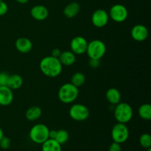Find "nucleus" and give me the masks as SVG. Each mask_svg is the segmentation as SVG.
<instances>
[{
  "label": "nucleus",
  "instance_id": "f257e3e1",
  "mask_svg": "<svg viewBox=\"0 0 151 151\" xmlns=\"http://www.w3.org/2000/svg\"><path fill=\"white\" fill-rule=\"evenodd\" d=\"M41 72L48 78H54L60 75L63 69V65L57 58L52 56H46L43 58L39 63Z\"/></svg>",
  "mask_w": 151,
  "mask_h": 151
},
{
  "label": "nucleus",
  "instance_id": "f03ea898",
  "mask_svg": "<svg viewBox=\"0 0 151 151\" xmlns=\"http://www.w3.org/2000/svg\"><path fill=\"white\" fill-rule=\"evenodd\" d=\"M79 89L71 83H66L60 87L58 93V97L61 103L65 104L72 103L78 98Z\"/></svg>",
  "mask_w": 151,
  "mask_h": 151
},
{
  "label": "nucleus",
  "instance_id": "7ed1b4c3",
  "mask_svg": "<svg viewBox=\"0 0 151 151\" xmlns=\"http://www.w3.org/2000/svg\"><path fill=\"white\" fill-rule=\"evenodd\" d=\"M50 129L44 124L38 123L34 125L30 128L29 132V137L32 142L41 145L49 139Z\"/></svg>",
  "mask_w": 151,
  "mask_h": 151
},
{
  "label": "nucleus",
  "instance_id": "20e7f679",
  "mask_svg": "<svg viewBox=\"0 0 151 151\" xmlns=\"http://www.w3.org/2000/svg\"><path fill=\"white\" fill-rule=\"evenodd\" d=\"M114 114L117 122L127 124L132 119L134 111L131 105L127 103L120 102L116 105Z\"/></svg>",
  "mask_w": 151,
  "mask_h": 151
},
{
  "label": "nucleus",
  "instance_id": "39448f33",
  "mask_svg": "<svg viewBox=\"0 0 151 151\" xmlns=\"http://www.w3.org/2000/svg\"><path fill=\"white\" fill-rule=\"evenodd\" d=\"M106 52V46L103 41L94 39L88 43L86 52L89 59L100 60Z\"/></svg>",
  "mask_w": 151,
  "mask_h": 151
},
{
  "label": "nucleus",
  "instance_id": "423d86ee",
  "mask_svg": "<svg viewBox=\"0 0 151 151\" xmlns=\"http://www.w3.org/2000/svg\"><path fill=\"white\" fill-rule=\"evenodd\" d=\"M129 129L126 124L117 122L111 130V138L113 142L119 144L125 142L129 138Z\"/></svg>",
  "mask_w": 151,
  "mask_h": 151
},
{
  "label": "nucleus",
  "instance_id": "0eeeda50",
  "mask_svg": "<svg viewBox=\"0 0 151 151\" xmlns=\"http://www.w3.org/2000/svg\"><path fill=\"white\" fill-rule=\"evenodd\" d=\"M89 110L83 104L75 103L70 107L69 114L73 120L81 122L87 119L89 116Z\"/></svg>",
  "mask_w": 151,
  "mask_h": 151
},
{
  "label": "nucleus",
  "instance_id": "6e6552de",
  "mask_svg": "<svg viewBox=\"0 0 151 151\" xmlns=\"http://www.w3.org/2000/svg\"><path fill=\"white\" fill-rule=\"evenodd\" d=\"M109 18L116 23L125 22L128 16V11L126 7L121 4H116L111 6L109 10Z\"/></svg>",
  "mask_w": 151,
  "mask_h": 151
},
{
  "label": "nucleus",
  "instance_id": "1a4fd4ad",
  "mask_svg": "<svg viewBox=\"0 0 151 151\" xmlns=\"http://www.w3.org/2000/svg\"><path fill=\"white\" fill-rule=\"evenodd\" d=\"M109 15L107 11L103 9H97L91 16V22L93 25L97 28L104 27L109 21Z\"/></svg>",
  "mask_w": 151,
  "mask_h": 151
},
{
  "label": "nucleus",
  "instance_id": "9d476101",
  "mask_svg": "<svg viewBox=\"0 0 151 151\" xmlns=\"http://www.w3.org/2000/svg\"><path fill=\"white\" fill-rule=\"evenodd\" d=\"M88 41L83 36H75L71 40V51L75 55H83L86 53Z\"/></svg>",
  "mask_w": 151,
  "mask_h": 151
},
{
  "label": "nucleus",
  "instance_id": "9b49d317",
  "mask_svg": "<svg viewBox=\"0 0 151 151\" xmlns=\"http://www.w3.org/2000/svg\"><path fill=\"white\" fill-rule=\"evenodd\" d=\"M148 29L143 24H136L131 30V35L134 41L137 42L145 41L148 37Z\"/></svg>",
  "mask_w": 151,
  "mask_h": 151
},
{
  "label": "nucleus",
  "instance_id": "f8f14e48",
  "mask_svg": "<svg viewBox=\"0 0 151 151\" xmlns=\"http://www.w3.org/2000/svg\"><path fill=\"white\" fill-rule=\"evenodd\" d=\"M30 15L35 20L44 21L48 17L49 10L45 6L37 4L31 8Z\"/></svg>",
  "mask_w": 151,
  "mask_h": 151
},
{
  "label": "nucleus",
  "instance_id": "ddd939ff",
  "mask_svg": "<svg viewBox=\"0 0 151 151\" xmlns=\"http://www.w3.org/2000/svg\"><path fill=\"white\" fill-rule=\"evenodd\" d=\"M16 49L22 54H27L32 50L33 45L30 39L26 37H20L15 43Z\"/></svg>",
  "mask_w": 151,
  "mask_h": 151
},
{
  "label": "nucleus",
  "instance_id": "4468645a",
  "mask_svg": "<svg viewBox=\"0 0 151 151\" xmlns=\"http://www.w3.org/2000/svg\"><path fill=\"white\" fill-rule=\"evenodd\" d=\"M13 100V90L8 86H0V106H7Z\"/></svg>",
  "mask_w": 151,
  "mask_h": 151
},
{
  "label": "nucleus",
  "instance_id": "2eb2a0df",
  "mask_svg": "<svg viewBox=\"0 0 151 151\" xmlns=\"http://www.w3.org/2000/svg\"><path fill=\"white\" fill-rule=\"evenodd\" d=\"M58 59L63 66H69L73 65L76 61V55L72 52L71 50L69 51L66 50L61 52Z\"/></svg>",
  "mask_w": 151,
  "mask_h": 151
},
{
  "label": "nucleus",
  "instance_id": "dca6fc26",
  "mask_svg": "<svg viewBox=\"0 0 151 151\" xmlns=\"http://www.w3.org/2000/svg\"><path fill=\"white\" fill-rule=\"evenodd\" d=\"M80 10H81V5L79 3L76 1H72L64 7L63 15L68 19H72L78 14Z\"/></svg>",
  "mask_w": 151,
  "mask_h": 151
},
{
  "label": "nucleus",
  "instance_id": "f3484780",
  "mask_svg": "<svg viewBox=\"0 0 151 151\" xmlns=\"http://www.w3.org/2000/svg\"><path fill=\"white\" fill-rule=\"evenodd\" d=\"M106 97L109 103L114 106L121 102V93L116 88H109L106 93Z\"/></svg>",
  "mask_w": 151,
  "mask_h": 151
},
{
  "label": "nucleus",
  "instance_id": "a211bd4d",
  "mask_svg": "<svg viewBox=\"0 0 151 151\" xmlns=\"http://www.w3.org/2000/svg\"><path fill=\"white\" fill-rule=\"evenodd\" d=\"M42 110L39 106H34L29 108L25 112V117L29 121H35L41 117Z\"/></svg>",
  "mask_w": 151,
  "mask_h": 151
},
{
  "label": "nucleus",
  "instance_id": "6ab92c4d",
  "mask_svg": "<svg viewBox=\"0 0 151 151\" xmlns=\"http://www.w3.org/2000/svg\"><path fill=\"white\" fill-rule=\"evenodd\" d=\"M41 151H62V146L56 140L48 139L41 144Z\"/></svg>",
  "mask_w": 151,
  "mask_h": 151
},
{
  "label": "nucleus",
  "instance_id": "aec40b11",
  "mask_svg": "<svg viewBox=\"0 0 151 151\" xmlns=\"http://www.w3.org/2000/svg\"><path fill=\"white\" fill-rule=\"evenodd\" d=\"M22 85H23V78L21 75H17V74L10 75L7 86L11 88L12 90H16L20 88Z\"/></svg>",
  "mask_w": 151,
  "mask_h": 151
},
{
  "label": "nucleus",
  "instance_id": "412c9836",
  "mask_svg": "<svg viewBox=\"0 0 151 151\" xmlns=\"http://www.w3.org/2000/svg\"><path fill=\"white\" fill-rule=\"evenodd\" d=\"M138 114L140 117L144 120H150L151 106L149 103H145L140 106L138 109Z\"/></svg>",
  "mask_w": 151,
  "mask_h": 151
},
{
  "label": "nucleus",
  "instance_id": "4be33fe9",
  "mask_svg": "<svg viewBox=\"0 0 151 151\" xmlns=\"http://www.w3.org/2000/svg\"><path fill=\"white\" fill-rule=\"evenodd\" d=\"M86 81V77L82 72H75L71 78V83L73 84L76 87L82 86Z\"/></svg>",
  "mask_w": 151,
  "mask_h": 151
},
{
  "label": "nucleus",
  "instance_id": "5701e85b",
  "mask_svg": "<svg viewBox=\"0 0 151 151\" xmlns=\"http://www.w3.org/2000/svg\"><path fill=\"white\" fill-rule=\"evenodd\" d=\"M69 132L66 130L60 129L57 131L55 140H56L59 144H60L62 145H64L65 143L67 142L68 140H69Z\"/></svg>",
  "mask_w": 151,
  "mask_h": 151
},
{
  "label": "nucleus",
  "instance_id": "b1692460",
  "mask_svg": "<svg viewBox=\"0 0 151 151\" xmlns=\"http://www.w3.org/2000/svg\"><path fill=\"white\" fill-rule=\"evenodd\" d=\"M139 144L143 148L148 149L151 147V137L149 134H143L139 137Z\"/></svg>",
  "mask_w": 151,
  "mask_h": 151
},
{
  "label": "nucleus",
  "instance_id": "393cba45",
  "mask_svg": "<svg viewBox=\"0 0 151 151\" xmlns=\"http://www.w3.org/2000/svg\"><path fill=\"white\" fill-rule=\"evenodd\" d=\"M11 146V140L7 137L3 136L2 138L0 140V147L3 150H7Z\"/></svg>",
  "mask_w": 151,
  "mask_h": 151
},
{
  "label": "nucleus",
  "instance_id": "a878e982",
  "mask_svg": "<svg viewBox=\"0 0 151 151\" xmlns=\"http://www.w3.org/2000/svg\"><path fill=\"white\" fill-rule=\"evenodd\" d=\"M10 75L5 72H0V86H5L7 85Z\"/></svg>",
  "mask_w": 151,
  "mask_h": 151
},
{
  "label": "nucleus",
  "instance_id": "bb28decb",
  "mask_svg": "<svg viewBox=\"0 0 151 151\" xmlns=\"http://www.w3.org/2000/svg\"><path fill=\"white\" fill-rule=\"evenodd\" d=\"M8 6L4 1H0V16H4L7 13Z\"/></svg>",
  "mask_w": 151,
  "mask_h": 151
},
{
  "label": "nucleus",
  "instance_id": "cd10ccee",
  "mask_svg": "<svg viewBox=\"0 0 151 151\" xmlns=\"http://www.w3.org/2000/svg\"><path fill=\"white\" fill-rule=\"evenodd\" d=\"M108 151H122L121 144L113 142V143H111V145L109 146Z\"/></svg>",
  "mask_w": 151,
  "mask_h": 151
},
{
  "label": "nucleus",
  "instance_id": "c85d7f7f",
  "mask_svg": "<svg viewBox=\"0 0 151 151\" xmlns=\"http://www.w3.org/2000/svg\"><path fill=\"white\" fill-rule=\"evenodd\" d=\"M100 60H97V59H89L88 63L91 68H97L100 65Z\"/></svg>",
  "mask_w": 151,
  "mask_h": 151
},
{
  "label": "nucleus",
  "instance_id": "c756f323",
  "mask_svg": "<svg viewBox=\"0 0 151 151\" xmlns=\"http://www.w3.org/2000/svg\"><path fill=\"white\" fill-rule=\"evenodd\" d=\"M60 53H61V51H60L58 48H55V49H54V50H52V51L51 56L58 58L59 56H60Z\"/></svg>",
  "mask_w": 151,
  "mask_h": 151
},
{
  "label": "nucleus",
  "instance_id": "7c9ffc66",
  "mask_svg": "<svg viewBox=\"0 0 151 151\" xmlns=\"http://www.w3.org/2000/svg\"><path fill=\"white\" fill-rule=\"evenodd\" d=\"M56 133H57V131H56V130H50V133H49V139H55L56 136Z\"/></svg>",
  "mask_w": 151,
  "mask_h": 151
},
{
  "label": "nucleus",
  "instance_id": "2f4dec72",
  "mask_svg": "<svg viewBox=\"0 0 151 151\" xmlns=\"http://www.w3.org/2000/svg\"><path fill=\"white\" fill-rule=\"evenodd\" d=\"M16 1H17L18 3H19V4H26V3H27L28 1H29V0H16Z\"/></svg>",
  "mask_w": 151,
  "mask_h": 151
},
{
  "label": "nucleus",
  "instance_id": "473e14b6",
  "mask_svg": "<svg viewBox=\"0 0 151 151\" xmlns=\"http://www.w3.org/2000/svg\"><path fill=\"white\" fill-rule=\"evenodd\" d=\"M3 136H4V131H3V130L1 129V128L0 127V140L2 138Z\"/></svg>",
  "mask_w": 151,
  "mask_h": 151
},
{
  "label": "nucleus",
  "instance_id": "72a5a7b5",
  "mask_svg": "<svg viewBox=\"0 0 151 151\" xmlns=\"http://www.w3.org/2000/svg\"><path fill=\"white\" fill-rule=\"evenodd\" d=\"M147 151H151V147H150V148L147 149Z\"/></svg>",
  "mask_w": 151,
  "mask_h": 151
},
{
  "label": "nucleus",
  "instance_id": "f704fd0d",
  "mask_svg": "<svg viewBox=\"0 0 151 151\" xmlns=\"http://www.w3.org/2000/svg\"><path fill=\"white\" fill-rule=\"evenodd\" d=\"M4 1V0H0V1Z\"/></svg>",
  "mask_w": 151,
  "mask_h": 151
}]
</instances>
